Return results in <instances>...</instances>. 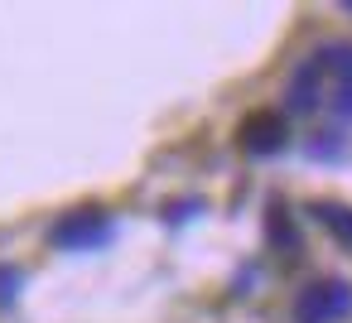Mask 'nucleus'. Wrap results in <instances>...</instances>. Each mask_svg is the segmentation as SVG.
I'll use <instances>...</instances> for the list:
<instances>
[{
    "instance_id": "nucleus-1",
    "label": "nucleus",
    "mask_w": 352,
    "mask_h": 323,
    "mask_svg": "<svg viewBox=\"0 0 352 323\" xmlns=\"http://www.w3.org/2000/svg\"><path fill=\"white\" fill-rule=\"evenodd\" d=\"M111 236H116V227L102 208H73L49 227V246H58V251H97Z\"/></svg>"
},
{
    "instance_id": "nucleus-2",
    "label": "nucleus",
    "mask_w": 352,
    "mask_h": 323,
    "mask_svg": "<svg viewBox=\"0 0 352 323\" xmlns=\"http://www.w3.org/2000/svg\"><path fill=\"white\" fill-rule=\"evenodd\" d=\"M352 313V285L328 275V280H314L294 294V323H338Z\"/></svg>"
},
{
    "instance_id": "nucleus-3",
    "label": "nucleus",
    "mask_w": 352,
    "mask_h": 323,
    "mask_svg": "<svg viewBox=\"0 0 352 323\" xmlns=\"http://www.w3.org/2000/svg\"><path fill=\"white\" fill-rule=\"evenodd\" d=\"M236 145H241L251 159H275V155H285V145H289V121H285V111H251V116L241 121V131H236Z\"/></svg>"
},
{
    "instance_id": "nucleus-4",
    "label": "nucleus",
    "mask_w": 352,
    "mask_h": 323,
    "mask_svg": "<svg viewBox=\"0 0 352 323\" xmlns=\"http://www.w3.org/2000/svg\"><path fill=\"white\" fill-rule=\"evenodd\" d=\"M318 102H323V68H318L314 58H304V63L289 73V87H285V111L309 116V111H318Z\"/></svg>"
},
{
    "instance_id": "nucleus-5",
    "label": "nucleus",
    "mask_w": 352,
    "mask_h": 323,
    "mask_svg": "<svg viewBox=\"0 0 352 323\" xmlns=\"http://www.w3.org/2000/svg\"><path fill=\"white\" fill-rule=\"evenodd\" d=\"M265 241L285 256V260H299V251H304V241H299V227H294V217H289V208L275 198L270 208H265Z\"/></svg>"
},
{
    "instance_id": "nucleus-6",
    "label": "nucleus",
    "mask_w": 352,
    "mask_h": 323,
    "mask_svg": "<svg viewBox=\"0 0 352 323\" xmlns=\"http://www.w3.org/2000/svg\"><path fill=\"white\" fill-rule=\"evenodd\" d=\"M314 222L323 227V232H333V241H342V246H352V208L347 203H333V198H318L314 208Z\"/></svg>"
},
{
    "instance_id": "nucleus-7",
    "label": "nucleus",
    "mask_w": 352,
    "mask_h": 323,
    "mask_svg": "<svg viewBox=\"0 0 352 323\" xmlns=\"http://www.w3.org/2000/svg\"><path fill=\"white\" fill-rule=\"evenodd\" d=\"M314 63H318L323 73H333L338 87H352V39H328V44L314 54Z\"/></svg>"
},
{
    "instance_id": "nucleus-8",
    "label": "nucleus",
    "mask_w": 352,
    "mask_h": 323,
    "mask_svg": "<svg viewBox=\"0 0 352 323\" xmlns=\"http://www.w3.org/2000/svg\"><path fill=\"white\" fill-rule=\"evenodd\" d=\"M342 150H347V140H342V131H318V135L309 140V159H323V164H333V159H342Z\"/></svg>"
},
{
    "instance_id": "nucleus-9",
    "label": "nucleus",
    "mask_w": 352,
    "mask_h": 323,
    "mask_svg": "<svg viewBox=\"0 0 352 323\" xmlns=\"http://www.w3.org/2000/svg\"><path fill=\"white\" fill-rule=\"evenodd\" d=\"M25 289V270L20 265H0V309H10Z\"/></svg>"
},
{
    "instance_id": "nucleus-10",
    "label": "nucleus",
    "mask_w": 352,
    "mask_h": 323,
    "mask_svg": "<svg viewBox=\"0 0 352 323\" xmlns=\"http://www.w3.org/2000/svg\"><path fill=\"white\" fill-rule=\"evenodd\" d=\"M203 212V198H179V203H164V222H188Z\"/></svg>"
},
{
    "instance_id": "nucleus-11",
    "label": "nucleus",
    "mask_w": 352,
    "mask_h": 323,
    "mask_svg": "<svg viewBox=\"0 0 352 323\" xmlns=\"http://www.w3.org/2000/svg\"><path fill=\"white\" fill-rule=\"evenodd\" d=\"M328 107H333L342 121H352V87H338V92L328 97Z\"/></svg>"
},
{
    "instance_id": "nucleus-12",
    "label": "nucleus",
    "mask_w": 352,
    "mask_h": 323,
    "mask_svg": "<svg viewBox=\"0 0 352 323\" xmlns=\"http://www.w3.org/2000/svg\"><path fill=\"white\" fill-rule=\"evenodd\" d=\"M342 10H347V15H352V0H347V5H342Z\"/></svg>"
}]
</instances>
